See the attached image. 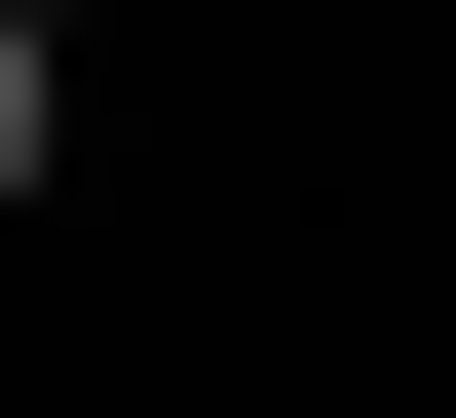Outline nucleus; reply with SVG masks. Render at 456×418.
<instances>
[{"instance_id":"nucleus-2","label":"nucleus","mask_w":456,"mask_h":418,"mask_svg":"<svg viewBox=\"0 0 456 418\" xmlns=\"http://www.w3.org/2000/svg\"><path fill=\"white\" fill-rule=\"evenodd\" d=\"M0 38H77V0H0Z\"/></svg>"},{"instance_id":"nucleus-1","label":"nucleus","mask_w":456,"mask_h":418,"mask_svg":"<svg viewBox=\"0 0 456 418\" xmlns=\"http://www.w3.org/2000/svg\"><path fill=\"white\" fill-rule=\"evenodd\" d=\"M38 152H77V38H0V191H38Z\"/></svg>"}]
</instances>
